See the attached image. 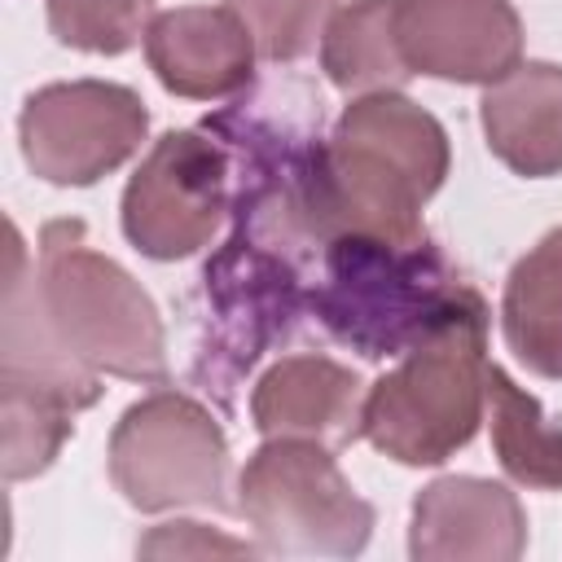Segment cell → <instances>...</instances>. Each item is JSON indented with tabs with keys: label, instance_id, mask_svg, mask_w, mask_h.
Returning <instances> with one entry per match:
<instances>
[{
	"label": "cell",
	"instance_id": "cell-19",
	"mask_svg": "<svg viewBox=\"0 0 562 562\" xmlns=\"http://www.w3.org/2000/svg\"><path fill=\"white\" fill-rule=\"evenodd\" d=\"M338 0H228L268 61H299L325 40Z\"/></svg>",
	"mask_w": 562,
	"mask_h": 562
},
{
	"label": "cell",
	"instance_id": "cell-14",
	"mask_svg": "<svg viewBox=\"0 0 562 562\" xmlns=\"http://www.w3.org/2000/svg\"><path fill=\"white\" fill-rule=\"evenodd\" d=\"M509 351L540 378H562V228L544 233L509 272L501 299Z\"/></svg>",
	"mask_w": 562,
	"mask_h": 562
},
{
	"label": "cell",
	"instance_id": "cell-4",
	"mask_svg": "<svg viewBox=\"0 0 562 562\" xmlns=\"http://www.w3.org/2000/svg\"><path fill=\"white\" fill-rule=\"evenodd\" d=\"M237 509L268 553L351 558L369 544L373 505L356 496L321 439H268L241 470Z\"/></svg>",
	"mask_w": 562,
	"mask_h": 562
},
{
	"label": "cell",
	"instance_id": "cell-10",
	"mask_svg": "<svg viewBox=\"0 0 562 562\" xmlns=\"http://www.w3.org/2000/svg\"><path fill=\"white\" fill-rule=\"evenodd\" d=\"M255 35L228 4L167 9L145 31V57L158 83L189 101L237 92L255 70Z\"/></svg>",
	"mask_w": 562,
	"mask_h": 562
},
{
	"label": "cell",
	"instance_id": "cell-13",
	"mask_svg": "<svg viewBox=\"0 0 562 562\" xmlns=\"http://www.w3.org/2000/svg\"><path fill=\"white\" fill-rule=\"evenodd\" d=\"M334 132L386 158L422 189V198H435L448 176V136L439 119L426 114L404 92H364L342 110Z\"/></svg>",
	"mask_w": 562,
	"mask_h": 562
},
{
	"label": "cell",
	"instance_id": "cell-9",
	"mask_svg": "<svg viewBox=\"0 0 562 562\" xmlns=\"http://www.w3.org/2000/svg\"><path fill=\"white\" fill-rule=\"evenodd\" d=\"M527 549V514L505 483L448 474L413 501L408 553L417 562H514Z\"/></svg>",
	"mask_w": 562,
	"mask_h": 562
},
{
	"label": "cell",
	"instance_id": "cell-18",
	"mask_svg": "<svg viewBox=\"0 0 562 562\" xmlns=\"http://www.w3.org/2000/svg\"><path fill=\"white\" fill-rule=\"evenodd\" d=\"M154 22V0H48V26L83 53H127Z\"/></svg>",
	"mask_w": 562,
	"mask_h": 562
},
{
	"label": "cell",
	"instance_id": "cell-1",
	"mask_svg": "<svg viewBox=\"0 0 562 562\" xmlns=\"http://www.w3.org/2000/svg\"><path fill=\"white\" fill-rule=\"evenodd\" d=\"M303 303L316 321L369 360L404 356L452 312L479 299L430 241H391L378 233H334L316 250Z\"/></svg>",
	"mask_w": 562,
	"mask_h": 562
},
{
	"label": "cell",
	"instance_id": "cell-2",
	"mask_svg": "<svg viewBox=\"0 0 562 562\" xmlns=\"http://www.w3.org/2000/svg\"><path fill=\"white\" fill-rule=\"evenodd\" d=\"M487 303L474 299L400 356L360 404V435L400 465H439L483 422Z\"/></svg>",
	"mask_w": 562,
	"mask_h": 562
},
{
	"label": "cell",
	"instance_id": "cell-12",
	"mask_svg": "<svg viewBox=\"0 0 562 562\" xmlns=\"http://www.w3.org/2000/svg\"><path fill=\"white\" fill-rule=\"evenodd\" d=\"M479 119L487 149L509 171L527 180L562 171V66L518 61L509 75L487 83Z\"/></svg>",
	"mask_w": 562,
	"mask_h": 562
},
{
	"label": "cell",
	"instance_id": "cell-16",
	"mask_svg": "<svg viewBox=\"0 0 562 562\" xmlns=\"http://www.w3.org/2000/svg\"><path fill=\"white\" fill-rule=\"evenodd\" d=\"M492 443L509 479L522 487H562V430L544 422L540 404L496 364L483 373Z\"/></svg>",
	"mask_w": 562,
	"mask_h": 562
},
{
	"label": "cell",
	"instance_id": "cell-7",
	"mask_svg": "<svg viewBox=\"0 0 562 562\" xmlns=\"http://www.w3.org/2000/svg\"><path fill=\"white\" fill-rule=\"evenodd\" d=\"M228 211V149L211 132H167L123 189V233L149 259H184Z\"/></svg>",
	"mask_w": 562,
	"mask_h": 562
},
{
	"label": "cell",
	"instance_id": "cell-17",
	"mask_svg": "<svg viewBox=\"0 0 562 562\" xmlns=\"http://www.w3.org/2000/svg\"><path fill=\"white\" fill-rule=\"evenodd\" d=\"M75 404L22 382H0V435H4V479H31L53 465L75 430Z\"/></svg>",
	"mask_w": 562,
	"mask_h": 562
},
{
	"label": "cell",
	"instance_id": "cell-11",
	"mask_svg": "<svg viewBox=\"0 0 562 562\" xmlns=\"http://www.w3.org/2000/svg\"><path fill=\"white\" fill-rule=\"evenodd\" d=\"M360 378L329 356H281L250 395V417L268 439L342 443L360 435Z\"/></svg>",
	"mask_w": 562,
	"mask_h": 562
},
{
	"label": "cell",
	"instance_id": "cell-6",
	"mask_svg": "<svg viewBox=\"0 0 562 562\" xmlns=\"http://www.w3.org/2000/svg\"><path fill=\"white\" fill-rule=\"evenodd\" d=\"M145 127V101L105 79L48 83L18 119L22 158L48 184H97L140 149Z\"/></svg>",
	"mask_w": 562,
	"mask_h": 562
},
{
	"label": "cell",
	"instance_id": "cell-5",
	"mask_svg": "<svg viewBox=\"0 0 562 562\" xmlns=\"http://www.w3.org/2000/svg\"><path fill=\"white\" fill-rule=\"evenodd\" d=\"M110 479L145 514L211 505L224 509L228 443L220 422L184 391L136 400L110 435Z\"/></svg>",
	"mask_w": 562,
	"mask_h": 562
},
{
	"label": "cell",
	"instance_id": "cell-3",
	"mask_svg": "<svg viewBox=\"0 0 562 562\" xmlns=\"http://www.w3.org/2000/svg\"><path fill=\"white\" fill-rule=\"evenodd\" d=\"M35 299L66 351L88 369L127 382H167V334L154 299L127 268L83 241L79 220L44 224Z\"/></svg>",
	"mask_w": 562,
	"mask_h": 562
},
{
	"label": "cell",
	"instance_id": "cell-15",
	"mask_svg": "<svg viewBox=\"0 0 562 562\" xmlns=\"http://www.w3.org/2000/svg\"><path fill=\"white\" fill-rule=\"evenodd\" d=\"M400 0H356L334 13L321 40V66L342 92H395L408 83V61L395 26Z\"/></svg>",
	"mask_w": 562,
	"mask_h": 562
},
{
	"label": "cell",
	"instance_id": "cell-8",
	"mask_svg": "<svg viewBox=\"0 0 562 562\" xmlns=\"http://www.w3.org/2000/svg\"><path fill=\"white\" fill-rule=\"evenodd\" d=\"M400 48L413 75L496 83L522 57V22L509 0H400Z\"/></svg>",
	"mask_w": 562,
	"mask_h": 562
},
{
	"label": "cell",
	"instance_id": "cell-20",
	"mask_svg": "<svg viewBox=\"0 0 562 562\" xmlns=\"http://www.w3.org/2000/svg\"><path fill=\"white\" fill-rule=\"evenodd\" d=\"M140 553H176V558H189V553H198V558L224 553V558H246V553H255V544L215 536L202 522H167V527H158L154 536L140 540Z\"/></svg>",
	"mask_w": 562,
	"mask_h": 562
}]
</instances>
